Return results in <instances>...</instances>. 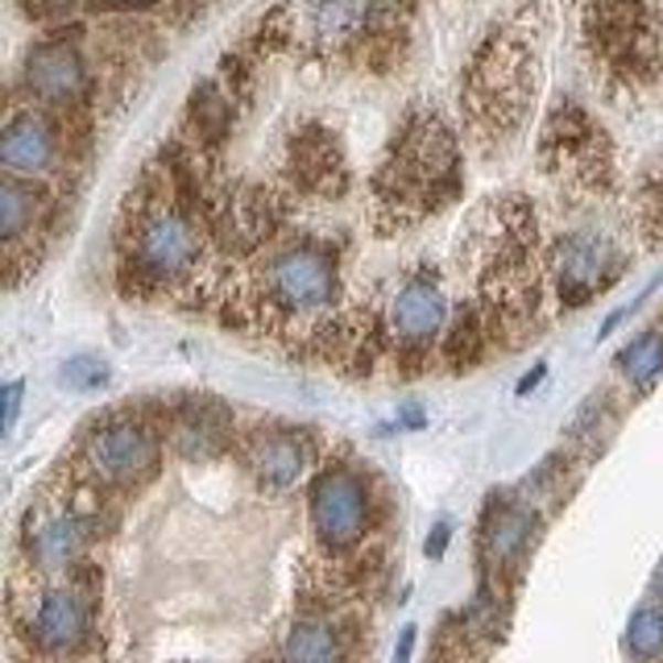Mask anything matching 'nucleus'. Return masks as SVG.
Wrapping results in <instances>:
<instances>
[{"label":"nucleus","instance_id":"nucleus-26","mask_svg":"<svg viewBox=\"0 0 663 663\" xmlns=\"http://www.w3.org/2000/svg\"><path fill=\"white\" fill-rule=\"evenodd\" d=\"M162 0H92L96 13H141V9H153Z\"/></svg>","mask_w":663,"mask_h":663},{"label":"nucleus","instance_id":"nucleus-3","mask_svg":"<svg viewBox=\"0 0 663 663\" xmlns=\"http://www.w3.org/2000/svg\"><path fill=\"white\" fill-rule=\"evenodd\" d=\"M249 287L261 307V332L303 341L311 323L341 307V254L320 237L278 240L257 257Z\"/></svg>","mask_w":663,"mask_h":663},{"label":"nucleus","instance_id":"nucleus-13","mask_svg":"<svg viewBox=\"0 0 663 663\" xmlns=\"http://www.w3.org/2000/svg\"><path fill=\"white\" fill-rule=\"evenodd\" d=\"M92 67H87L79 42L71 38H46L38 42L34 51L25 54L21 63V92L25 100L46 108V113H58V117H71V113H84L87 100H92Z\"/></svg>","mask_w":663,"mask_h":663},{"label":"nucleus","instance_id":"nucleus-20","mask_svg":"<svg viewBox=\"0 0 663 663\" xmlns=\"http://www.w3.org/2000/svg\"><path fill=\"white\" fill-rule=\"evenodd\" d=\"M282 663H349V630L323 610H307L282 639Z\"/></svg>","mask_w":663,"mask_h":663},{"label":"nucleus","instance_id":"nucleus-16","mask_svg":"<svg viewBox=\"0 0 663 663\" xmlns=\"http://www.w3.org/2000/svg\"><path fill=\"white\" fill-rule=\"evenodd\" d=\"M240 460L266 493H287L295 490L311 464H316V448L299 427H254L245 443H240Z\"/></svg>","mask_w":663,"mask_h":663},{"label":"nucleus","instance_id":"nucleus-18","mask_svg":"<svg viewBox=\"0 0 663 663\" xmlns=\"http://www.w3.org/2000/svg\"><path fill=\"white\" fill-rule=\"evenodd\" d=\"M240 104L233 100V92L221 79H204V84L191 87L188 108H183V141L195 146L200 153L216 158L224 150V141L237 129Z\"/></svg>","mask_w":663,"mask_h":663},{"label":"nucleus","instance_id":"nucleus-6","mask_svg":"<svg viewBox=\"0 0 663 663\" xmlns=\"http://www.w3.org/2000/svg\"><path fill=\"white\" fill-rule=\"evenodd\" d=\"M79 481L100 493H133L162 469V431L133 410L104 415L79 443Z\"/></svg>","mask_w":663,"mask_h":663},{"label":"nucleus","instance_id":"nucleus-10","mask_svg":"<svg viewBox=\"0 0 663 663\" xmlns=\"http://www.w3.org/2000/svg\"><path fill=\"white\" fill-rule=\"evenodd\" d=\"M452 299L443 278L431 266L403 274V282L394 287L391 303H386V328H391L394 357L407 370H419L431 361V349H440V336L448 320H452Z\"/></svg>","mask_w":663,"mask_h":663},{"label":"nucleus","instance_id":"nucleus-11","mask_svg":"<svg viewBox=\"0 0 663 663\" xmlns=\"http://www.w3.org/2000/svg\"><path fill=\"white\" fill-rule=\"evenodd\" d=\"M96 539H100V514L92 506H75V502H54V506L30 511L21 552H25L34 577L54 580L71 577Z\"/></svg>","mask_w":663,"mask_h":663},{"label":"nucleus","instance_id":"nucleus-4","mask_svg":"<svg viewBox=\"0 0 663 663\" xmlns=\"http://www.w3.org/2000/svg\"><path fill=\"white\" fill-rule=\"evenodd\" d=\"M580 42L613 96H643L663 79L655 0H580Z\"/></svg>","mask_w":663,"mask_h":663},{"label":"nucleus","instance_id":"nucleus-27","mask_svg":"<svg viewBox=\"0 0 663 663\" xmlns=\"http://www.w3.org/2000/svg\"><path fill=\"white\" fill-rule=\"evenodd\" d=\"M21 394H25V386H21V382H9V386H4V431H13V427H18Z\"/></svg>","mask_w":663,"mask_h":663},{"label":"nucleus","instance_id":"nucleus-9","mask_svg":"<svg viewBox=\"0 0 663 663\" xmlns=\"http://www.w3.org/2000/svg\"><path fill=\"white\" fill-rule=\"evenodd\" d=\"M21 634L46 660H75L96 634V601L79 580L38 577L21 606Z\"/></svg>","mask_w":663,"mask_h":663},{"label":"nucleus","instance_id":"nucleus-15","mask_svg":"<svg viewBox=\"0 0 663 663\" xmlns=\"http://www.w3.org/2000/svg\"><path fill=\"white\" fill-rule=\"evenodd\" d=\"M282 174H287V188L299 191V195L341 200L349 191V158H344L341 137L332 133L328 125H320V120H303L287 137Z\"/></svg>","mask_w":663,"mask_h":663},{"label":"nucleus","instance_id":"nucleus-14","mask_svg":"<svg viewBox=\"0 0 663 663\" xmlns=\"http://www.w3.org/2000/svg\"><path fill=\"white\" fill-rule=\"evenodd\" d=\"M71 153V129L67 117L46 113L38 104H13V113L4 120L0 133V167L4 174L21 179H51Z\"/></svg>","mask_w":663,"mask_h":663},{"label":"nucleus","instance_id":"nucleus-29","mask_svg":"<svg viewBox=\"0 0 663 663\" xmlns=\"http://www.w3.org/2000/svg\"><path fill=\"white\" fill-rule=\"evenodd\" d=\"M415 627H403V634H398V643H394V660L391 663H410V655H415Z\"/></svg>","mask_w":663,"mask_h":663},{"label":"nucleus","instance_id":"nucleus-12","mask_svg":"<svg viewBox=\"0 0 663 663\" xmlns=\"http://www.w3.org/2000/svg\"><path fill=\"white\" fill-rule=\"evenodd\" d=\"M547 278L556 287V303L564 311L594 303L601 290H610L622 270H627V254L613 245L610 237L597 233H564L544 249Z\"/></svg>","mask_w":663,"mask_h":663},{"label":"nucleus","instance_id":"nucleus-22","mask_svg":"<svg viewBox=\"0 0 663 663\" xmlns=\"http://www.w3.org/2000/svg\"><path fill=\"white\" fill-rule=\"evenodd\" d=\"M618 370L634 391H646L663 374V328H651L618 353Z\"/></svg>","mask_w":663,"mask_h":663},{"label":"nucleus","instance_id":"nucleus-24","mask_svg":"<svg viewBox=\"0 0 663 663\" xmlns=\"http://www.w3.org/2000/svg\"><path fill=\"white\" fill-rule=\"evenodd\" d=\"M58 382H63L67 391H100L104 382H108V365H104L100 357H92V353H79V357L63 361Z\"/></svg>","mask_w":663,"mask_h":663},{"label":"nucleus","instance_id":"nucleus-19","mask_svg":"<svg viewBox=\"0 0 663 663\" xmlns=\"http://www.w3.org/2000/svg\"><path fill=\"white\" fill-rule=\"evenodd\" d=\"M535 544V514L523 502H493L481 523V552L493 573H514Z\"/></svg>","mask_w":663,"mask_h":663},{"label":"nucleus","instance_id":"nucleus-7","mask_svg":"<svg viewBox=\"0 0 663 663\" xmlns=\"http://www.w3.org/2000/svg\"><path fill=\"white\" fill-rule=\"evenodd\" d=\"M539 167L585 195H606L618 183V162L606 129L580 104H556L539 133Z\"/></svg>","mask_w":663,"mask_h":663},{"label":"nucleus","instance_id":"nucleus-25","mask_svg":"<svg viewBox=\"0 0 663 663\" xmlns=\"http://www.w3.org/2000/svg\"><path fill=\"white\" fill-rule=\"evenodd\" d=\"M30 21H63L79 9V0H18Z\"/></svg>","mask_w":663,"mask_h":663},{"label":"nucleus","instance_id":"nucleus-23","mask_svg":"<svg viewBox=\"0 0 663 663\" xmlns=\"http://www.w3.org/2000/svg\"><path fill=\"white\" fill-rule=\"evenodd\" d=\"M627 651L643 663L660 660L663 655V606L660 601H646V606H639V610L630 613Z\"/></svg>","mask_w":663,"mask_h":663},{"label":"nucleus","instance_id":"nucleus-1","mask_svg":"<svg viewBox=\"0 0 663 663\" xmlns=\"http://www.w3.org/2000/svg\"><path fill=\"white\" fill-rule=\"evenodd\" d=\"M207 221L171 191L167 174L146 171L117 224V287L125 299H158L191 287L207 266Z\"/></svg>","mask_w":663,"mask_h":663},{"label":"nucleus","instance_id":"nucleus-21","mask_svg":"<svg viewBox=\"0 0 663 663\" xmlns=\"http://www.w3.org/2000/svg\"><path fill=\"white\" fill-rule=\"evenodd\" d=\"M490 344H498L490 328V316H485V307L477 303H457L452 307V320L443 328L440 336V361L448 370H469L477 361L490 353Z\"/></svg>","mask_w":663,"mask_h":663},{"label":"nucleus","instance_id":"nucleus-8","mask_svg":"<svg viewBox=\"0 0 663 663\" xmlns=\"http://www.w3.org/2000/svg\"><path fill=\"white\" fill-rule=\"evenodd\" d=\"M307 514H311V531L328 556H349L357 552L377 518V498L370 477L357 464H323L311 493H307Z\"/></svg>","mask_w":663,"mask_h":663},{"label":"nucleus","instance_id":"nucleus-31","mask_svg":"<svg viewBox=\"0 0 663 663\" xmlns=\"http://www.w3.org/2000/svg\"><path fill=\"white\" fill-rule=\"evenodd\" d=\"M651 589H655V597H663V560H660V568H655V580H651Z\"/></svg>","mask_w":663,"mask_h":663},{"label":"nucleus","instance_id":"nucleus-2","mask_svg":"<svg viewBox=\"0 0 663 663\" xmlns=\"http://www.w3.org/2000/svg\"><path fill=\"white\" fill-rule=\"evenodd\" d=\"M464 191V153L443 117L415 108L394 129L386 158L374 171V212L382 233L410 228Z\"/></svg>","mask_w":663,"mask_h":663},{"label":"nucleus","instance_id":"nucleus-5","mask_svg":"<svg viewBox=\"0 0 663 663\" xmlns=\"http://www.w3.org/2000/svg\"><path fill=\"white\" fill-rule=\"evenodd\" d=\"M535 96V42L523 25L493 30L473 51L460 79V108L481 141H506Z\"/></svg>","mask_w":663,"mask_h":663},{"label":"nucleus","instance_id":"nucleus-28","mask_svg":"<svg viewBox=\"0 0 663 663\" xmlns=\"http://www.w3.org/2000/svg\"><path fill=\"white\" fill-rule=\"evenodd\" d=\"M448 539H452V523H436V527H431V535H427V556H431V560H440L443 552H448Z\"/></svg>","mask_w":663,"mask_h":663},{"label":"nucleus","instance_id":"nucleus-30","mask_svg":"<svg viewBox=\"0 0 663 663\" xmlns=\"http://www.w3.org/2000/svg\"><path fill=\"white\" fill-rule=\"evenodd\" d=\"M544 374H547V365H535V370H531V374L523 377V382H518V398H523V394H531V391H535V386H539V382H544Z\"/></svg>","mask_w":663,"mask_h":663},{"label":"nucleus","instance_id":"nucleus-17","mask_svg":"<svg viewBox=\"0 0 663 663\" xmlns=\"http://www.w3.org/2000/svg\"><path fill=\"white\" fill-rule=\"evenodd\" d=\"M162 436L171 440V448L183 460H216L233 448L237 424H233V410L224 407L221 398L191 394V398H179L167 410Z\"/></svg>","mask_w":663,"mask_h":663}]
</instances>
